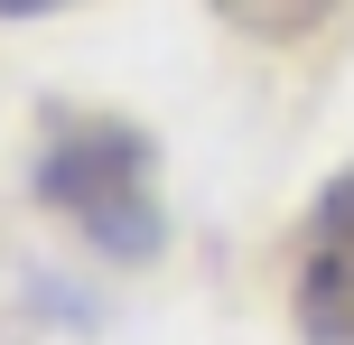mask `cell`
Segmentation results:
<instances>
[{"mask_svg":"<svg viewBox=\"0 0 354 345\" xmlns=\"http://www.w3.org/2000/svg\"><path fill=\"white\" fill-rule=\"evenodd\" d=\"M37 196L112 261H159L168 205H159V149L112 112H56L37 140Z\"/></svg>","mask_w":354,"mask_h":345,"instance_id":"cell-1","label":"cell"},{"mask_svg":"<svg viewBox=\"0 0 354 345\" xmlns=\"http://www.w3.org/2000/svg\"><path fill=\"white\" fill-rule=\"evenodd\" d=\"M299 327L308 345H354V168L326 178L299 243Z\"/></svg>","mask_w":354,"mask_h":345,"instance_id":"cell-2","label":"cell"},{"mask_svg":"<svg viewBox=\"0 0 354 345\" xmlns=\"http://www.w3.org/2000/svg\"><path fill=\"white\" fill-rule=\"evenodd\" d=\"M214 10H224L243 37H308V28H326L345 0H214Z\"/></svg>","mask_w":354,"mask_h":345,"instance_id":"cell-3","label":"cell"},{"mask_svg":"<svg viewBox=\"0 0 354 345\" xmlns=\"http://www.w3.org/2000/svg\"><path fill=\"white\" fill-rule=\"evenodd\" d=\"M47 10H66V0H0V19H47Z\"/></svg>","mask_w":354,"mask_h":345,"instance_id":"cell-4","label":"cell"}]
</instances>
